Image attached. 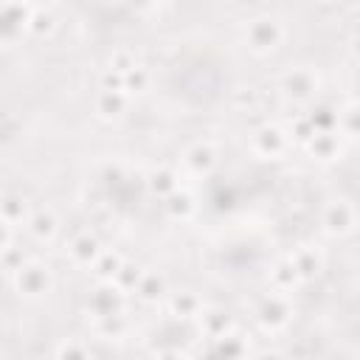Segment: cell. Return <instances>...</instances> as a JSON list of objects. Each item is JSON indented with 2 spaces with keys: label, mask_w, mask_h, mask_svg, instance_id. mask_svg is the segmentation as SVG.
Here are the masks:
<instances>
[{
  "label": "cell",
  "mask_w": 360,
  "mask_h": 360,
  "mask_svg": "<svg viewBox=\"0 0 360 360\" xmlns=\"http://www.w3.org/2000/svg\"><path fill=\"white\" fill-rule=\"evenodd\" d=\"M231 104L239 110V112H256L259 107V90L253 84H239L231 96Z\"/></svg>",
  "instance_id": "4316f807"
},
{
  "label": "cell",
  "mask_w": 360,
  "mask_h": 360,
  "mask_svg": "<svg viewBox=\"0 0 360 360\" xmlns=\"http://www.w3.org/2000/svg\"><path fill=\"white\" fill-rule=\"evenodd\" d=\"M93 323H96V335L104 338V340L121 338V335L127 332V318H124V312H118V315H107V318H96Z\"/></svg>",
  "instance_id": "d4e9b609"
},
{
  "label": "cell",
  "mask_w": 360,
  "mask_h": 360,
  "mask_svg": "<svg viewBox=\"0 0 360 360\" xmlns=\"http://www.w3.org/2000/svg\"><path fill=\"white\" fill-rule=\"evenodd\" d=\"M250 335L239 332V329H231L225 332L222 338L211 340V352L219 354V357H248L250 354Z\"/></svg>",
  "instance_id": "5bb4252c"
},
{
  "label": "cell",
  "mask_w": 360,
  "mask_h": 360,
  "mask_svg": "<svg viewBox=\"0 0 360 360\" xmlns=\"http://www.w3.org/2000/svg\"><path fill=\"white\" fill-rule=\"evenodd\" d=\"M53 354H56L59 360H84V357H90V349H87L84 343H79V340H62V343L53 349Z\"/></svg>",
  "instance_id": "d6a6232c"
},
{
  "label": "cell",
  "mask_w": 360,
  "mask_h": 360,
  "mask_svg": "<svg viewBox=\"0 0 360 360\" xmlns=\"http://www.w3.org/2000/svg\"><path fill=\"white\" fill-rule=\"evenodd\" d=\"M11 281H14V290H17L20 295H25V298H39V295H45L48 287H51V270H48L42 262L28 259V262L11 276Z\"/></svg>",
  "instance_id": "7a4b0ae2"
},
{
  "label": "cell",
  "mask_w": 360,
  "mask_h": 360,
  "mask_svg": "<svg viewBox=\"0 0 360 360\" xmlns=\"http://www.w3.org/2000/svg\"><path fill=\"white\" fill-rule=\"evenodd\" d=\"M124 290H118L112 281H98V287L87 295V312L96 318H107V315H118L124 312Z\"/></svg>",
  "instance_id": "3957f363"
},
{
  "label": "cell",
  "mask_w": 360,
  "mask_h": 360,
  "mask_svg": "<svg viewBox=\"0 0 360 360\" xmlns=\"http://www.w3.org/2000/svg\"><path fill=\"white\" fill-rule=\"evenodd\" d=\"M56 28V17L48 8H34L31 22H28V34L31 37H48Z\"/></svg>",
  "instance_id": "83f0119b"
},
{
  "label": "cell",
  "mask_w": 360,
  "mask_h": 360,
  "mask_svg": "<svg viewBox=\"0 0 360 360\" xmlns=\"http://www.w3.org/2000/svg\"><path fill=\"white\" fill-rule=\"evenodd\" d=\"M146 87H149V70H146V68L135 65L132 70L124 73V93L141 96V93H146Z\"/></svg>",
  "instance_id": "f1b7e54d"
},
{
  "label": "cell",
  "mask_w": 360,
  "mask_h": 360,
  "mask_svg": "<svg viewBox=\"0 0 360 360\" xmlns=\"http://www.w3.org/2000/svg\"><path fill=\"white\" fill-rule=\"evenodd\" d=\"M281 93L290 98V101H309L315 93H318V76L309 70V68H290L284 76H281Z\"/></svg>",
  "instance_id": "52a82bcc"
},
{
  "label": "cell",
  "mask_w": 360,
  "mask_h": 360,
  "mask_svg": "<svg viewBox=\"0 0 360 360\" xmlns=\"http://www.w3.org/2000/svg\"><path fill=\"white\" fill-rule=\"evenodd\" d=\"M292 318V307L284 295H267L256 307V321L264 332H281Z\"/></svg>",
  "instance_id": "277c9868"
},
{
  "label": "cell",
  "mask_w": 360,
  "mask_h": 360,
  "mask_svg": "<svg viewBox=\"0 0 360 360\" xmlns=\"http://www.w3.org/2000/svg\"><path fill=\"white\" fill-rule=\"evenodd\" d=\"M28 3H31L34 8H48V6L53 3V0H28Z\"/></svg>",
  "instance_id": "f35d334b"
},
{
  "label": "cell",
  "mask_w": 360,
  "mask_h": 360,
  "mask_svg": "<svg viewBox=\"0 0 360 360\" xmlns=\"http://www.w3.org/2000/svg\"><path fill=\"white\" fill-rule=\"evenodd\" d=\"M93 107H96L101 121H118V118H124V112L129 107V93H124V90H98Z\"/></svg>",
  "instance_id": "30bf717a"
},
{
  "label": "cell",
  "mask_w": 360,
  "mask_h": 360,
  "mask_svg": "<svg viewBox=\"0 0 360 360\" xmlns=\"http://www.w3.org/2000/svg\"><path fill=\"white\" fill-rule=\"evenodd\" d=\"M166 292H169L166 276L158 273V270H143V276H141V281H138V287H135L138 301H143V304H158V301L166 298Z\"/></svg>",
  "instance_id": "9a60e30c"
},
{
  "label": "cell",
  "mask_w": 360,
  "mask_h": 360,
  "mask_svg": "<svg viewBox=\"0 0 360 360\" xmlns=\"http://www.w3.org/2000/svg\"><path fill=\"white\" fill-rule=\"evenodd\" d=\"M31 214H28V205H25V200L20 197V194H6L3 200H0V219L3 222H8V225H22L25 219H28Z\"/></svg>",
  "instance_id": "7402d4cb"
},
{
  "label": "cell",
  "mask_w": 360,
  "mask_h": 360,
  "mask_svg": "<svg viewBox=\"0 0 360 360\" xmlns=\"http://www.w3.org/2000/svg\"><path fill=\"white\" fill-rule=\"evenodd\" d=\"M169 312L180 321H194L202 312V301L191 290H177L169 295Z\"/></svg>",
  "instance_id": "ac0fdd59"
},
{
  "label": "cell",
  "mask_w": 360,
  "mask_h": 360,
  "mask_svg": "<svg viewBox=\"0 0 360 360\" xmlns=\"http://www.w3.org/2000/svg\"><path fill=\"white\" fill-rule=\"evenodd\" d=\"M98 90H124V73L115 68H107L98 76Z\"/></svg>",
  "instance_id": "836d02e7"
},
{
  "label": "cell",
  "mask_w": 360,
  "mask_h": 360,
  "mask_svg": "<svg viewBox=\"0 0 360 360\" xmlns=\"http://www.w3.org/2000/svg\"><path fill=\"white\" fill-rule=\"evenodd\" d=\"M68 256L73 264H82V267H93V262L101 256V242L93 236V233H76L68 245Z\"/></svg>",
  "instance_id": "7c38bea8"
},
{
  "label": "cell",
  "mask_w": 360,
  "mask_h": 360,
  "mask_svg": "<svg viewBox=\"0 0 360 360\" xmlns=\"http://www.w3.org/2000/svg\"><path fill=\"white\" fill-rule=\"evenodd\" d=\"M31 14H34V6L28 0H3V8H0V31H3V39L11 42L17 34L28 31Z\"/></svg>",
  "instance_id": "8992f818"
},
{
  "label": "cell",
  "mask_w": 360,
  "mask_h": 360,
  "mask_svg": "<svg viewBox=\"0 0 360 360\" xmlns=\"http://www.w3.org/2000/svg\"><path fill=\"white\" fill-rule=\"evenodd\" d=\"M135 65H138V62H135L132 51H127V48H121V51H115V53L110 56V68H115V70H121V73L132 70Z\"/></svg>",
  "instance_id": "e575fe53"
},
{
  "label": "cell",
  "mask_w": 360,
  "mask_h": 360,
  "mask_svg": "<svg viewBox=\"0 0 360 360\" xmlns=\"http://www.w3.org/2000/svg\"><path fill=\"white\" fill-rule=\"evenodd\" d=\"M315 132H338V124H340V112L329 104H318L312 112H307Z\"/></svg>",
  "instance_id": "cb8c5ba5"
},
{
  "label": "cell",
  "mask_w": 360,
  "mask_h": 360,
  "mask_svg": "<svg viewBox=\"0 0 360 360\" xmlns=\"http://www.w3.org/2000/svg\"><path fill=\"white\" fill-rule=\"evenodd\" d=\"M183 163H186V169L194 172V174H208V172L217 166V146L208 143V141H197V143H191V146L186 149Z\"/></svg>",
  "instance_id": "8fae6325"
},
{
  "label": "cell",
  "mask_w": 360,
  "mask_h": 360,
  "mask_svg": "<svg viewBox=\"0 0 360 360\" xmlns=\"http://www.w3.org/2000/svg\"><path fill=\"white\" fill-rule=\"evenodd\" d=\"M290 259H292V264H295V270H298L301 281L315 278V276L321 273V267H323V259H321V253H318L315 248H298Z\"/></svg>",
  "instance_id": "44dd1931"
},
{
  "label": "cell",
  "mask_w": 360,
  "mask_h": 360,
  "mask_svg": "<svg viewBox=\"0 0 360 360\" xmlns=\"http://www.w3.org/2000/svg\"><path fill=\"white\" fill-rule=\"evenodd\" d=\"M11 245H14V225L3 222V225H0V250H3V248H11Z\"/></svg>",
  "instance_id": "d590c367"
},
{
  "label": "cell",
  "mask_w": 360,
  "mask_h": 360,
  "mask_svg": "<svg viewBox=\"0 0 360 360\" xmlns=\"http://www.w3.org/2000/svg\"><path fill=\"white\" fill-rule=\"evenodd\" d=\"M321 225L329 236H346L357 225V211L349 200H332L321 214Z\"/></svg>",
  "instance_id": "5b68a950"
},
{
  "label": "cell",
  "mask_w": 360,
  "mask_h": 360,
  "mask_svg": "<svg viewBox=\"0 0 360 360\" xmlns=\"http://www.w3.org/2000/svg\"><path fill=\"white\" fill-rule=\"evenodd\" d=\"M343 6H360V0H340Z\"/></svg>",
  "instance_id": "ab89813d"
},
{
  "label": "cell",
  "mask_w": 360,
  "mask_h": 360,
  "mask_svg": "<svg viewBox=\"0 0 360 360\" xmlns=\"http://www.w3.org/2000/svg\"><path fill=\"white\" fill-rule=\"evenodd\" d=\"M284 39V25L270 17V14H262V17H253L248 20L245 25V45L248 51H253L256 56H267L273 53Z\"/></svg>",
  "instance_id": "6da1fadb"
},
{
  "label": "cell",
  "mask_w": 360,
  "mask_h": 360,
  "mask_svg": "<svg viewBox=\"0 0 360 360\" xmlns=\"http://www.w3.org/2000/svg\"><path fill=\"white\" fill-rule=\"evenodd\" d=\"M349 51H352V56L360 62V34H354V37H352V42H349Z\"/></svg>",
  "instance_id": "74e56055"
},
{
  "label": "cell",
  "mask_w": 360,
  "mask_h": 360,
  "mask_svg": "<svg viewBox=\"0 0 360 360\" xmlns=\"http://www.w3.org/2000/svg\"><path fill=\"white\" fill-rule=\"evenodd\" d=\"M25 228H28V233H31L34 239H39V242H51V239L56 236V231H59V219H56L53 211L39 208V211H34V214L25 219Z\"/></svg>",
  "instance_id": "e0dca14e"
},
{
  "label": "cell",
  "mask_w": 360,
  "mask_h": 360,
  "mask_svg": "<svg viewBox=\"0 0 360 360\" xmlns=\"http://www.w3.org/2000/svg\"><path fill=\"white\" fill-rule=\"evenodd\" d=\"M197 323H200V335L208 340H217L233 329V321L222 307H202V312L197 315Z\"/></svg>",
  "instance_id": "9c48e42d"
},
{
  "label": "cell",
  "mask_w": 360,
  "mask_h": 360,
  "mask_svg": "<svg viewBox=\"0 0 360 360\" xmlns=\"http://www.w3.org/2000/svg\"><path fill=\"white\" fill-rule=\"evenodd\" d=\"M287 135H290L295 143L307 146V143L312 141V135H315V127H312L309 115H295V118H292V124H290V129H287Z\"/></svg>",
  "instance_id": "4dcf8cb0"
},
{
  "label": "cell",
  "mask_w": 360,
  "mask_h": 360,
  "mask_svg": "<svg viewBox=\"0 0 360 360\" xmlns=\"http://www.w3.org/2000/svg\"><path fill=\"white\" fill-rule=\"evenodd\" d=\"M143 183H146L149 194H152V197H160V200H166L172 191L180 188V177H177V172H174L172 166H155V169L143 177Z\"/></svg>",
  "instance_id": "4fadbf2b"
},
{
  "label": "cell",
  "mask_w": 360,
  "mask_h": 360,
  "mask_svg": "<svg viewBox=\"0 0 360 360\" xmlns=\"http://www.w3.org/2000/svg\"><path fill=\"white\" fill-rule=\"evenodd\" d=\"M163 208H166V214L172 217V219H188L191 214H194V208H197V202H194V194L188 191V188H177V191H172L166 200H163Z\"/></svg>",
  "instance_id": "ffe728a7"
},
{
  "label": "cell",
  "mask_w": 360,
  "mask_h": 360,
  "mask_svg": "<svg viewBox=\"0 0 360 360\" xmlns=\"http://www.w3.org/2000/svg\"><path fill=\"white\" fill-rule=\"evenodd\" d=\"M287 141H290V135H287V129H281L278 124H259L256 129H253V138H250V146H253V152L259 155V158H278L284 149H287Z\"/></svg>",
  "instance_id": "ba28073f"
},
{
  "label": "cell",
  "mask_w": 360,
  "mask_h": 360,
  "mask_svg": "<svg viewBox=\"0 0 360 360\" xmlns=\"http://www.w3.org/2000/svg\"><path fill=\"white\" fill-rule=\"evenodd\" d=\"M270 284H273V290H278V292H290V290H295V287L301 284V276H298V270H295V264H292L290 256L276 259V262L270 264Z\"/></svg>",
  "instance_id": "2e32d148"
},
{
  "label": "cell",
  "mask_w": 360,
  "mask_h": 360,
  "mask_svg": "<svg viewBox=\"0 0 360 360\" xmlns=\"http://www.w3.org/2000/svg\"><path fill=\"white\" fill-rule=\"evenodd\" d=\"M118 180H121V169H118V166L104 172V183H107V186H110V183H118Z\"/></svg>",
  "instance_id": "8d00e7d4"
},
{
  "label": "cell",
  "mask_w": 360,
  "mask_h": 360,
  "mask_svg": "<svg viewBox=\"0 0 360 360\" xmlns=\"http://www.w3.org/2000/svg\"><path fill=\"white\" fill-rule=\"evenodd\" d=\"M121 264H124V256L118 250H101V256L93 262V276L98 281H112L115 273L121 270Z\"/></svg>",
  "instance_id": "603a6c76"
},
{
  "label": "cell",
  "mask_w": 360,
  "mask_h": 360,
  "mask_svg": "<svg viewBox=\"0 0 360 360\" xmlns=\"http://www.w3.org/2000/svg\"><path fill=\"white\" fill-rule=\"evenodd\" d=\"M307 152L315 160H321V163L335 160L340 155V138H338V132H315L312 141L307 143Z\"/></svg>",
  "instance_id": "d6986e66"
},
{
  "label": "cell",
  "mask_w": 360,
  "mask_h": 360,
  "mask_svg": "<svg viewBox=\"0 0 360 360\" xmlns=\"http://www.w3.org/2000/svg\"><path fill=\"white\" fill-rule=\"evenodd\" d=\"M141 276H143V267H138L135 262H124V264H121V270L115 273L112 284H115L118 290H124V292H135V287H138Z\"/></svg>",
  "instance_id": "484cf974"
},
{
  "label": "cell",
  "mask_w": 360,
  "mask_h": 360,
  "mask_svg": "<svg viewBox=\"0 0 360 360\" xmlns=\"http://www.w3.org/2000/svg\"><path fill=\"white\" fill-rule=\"evenodd\" d=\"M338 129L349 138H360V104H349L340 110V124Z\"/></svg>",
  "instance_id": "f546056e"
},
{
  "label": "cell",
  "mask_w": 360,
  "mask_h": 360,
  "mask_svg": "<svg viewBox=\"0 0 360 360\" xmlns=\"http://www.w3.org/2000/svg\"><path fill=\"white\" fill-rule=\"evenodd\" d=\"M25 262H28V259H25L22 248H14V245H11V248H3V250H0V264H3V273H6L8 278H11Z\"/></svg>",
  "instance_id": "1f68e13d"
}]
</instances>
